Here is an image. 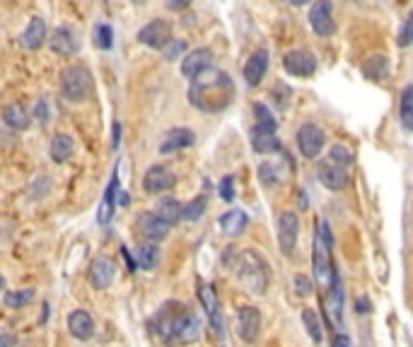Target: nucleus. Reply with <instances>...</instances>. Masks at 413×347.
<instances>
[{
  "mask_svg": "<svg viewBox=\"0 0 413 347\" xmlns=\"http://www.w3.org/2000/svg\"><path fill=\"white\" fill-rule=\"evenodd\" d=\"M87 280L94 289H109L116 280V263L109 256H97L87 268Z\"/></svg>",
  "mask_w": 413,
  "mask_h": 347,
  "instance_id": "14",
  "label": "nucleus"
},
{
  "mask_svg": "<svg viewBox=\"0 0 413 347\" xmlns=\"http://www.w3.org/2000/svg\"><path fill=\"white\" fill-rule=\"evenodd\" d=\"M0 347H17L15 333H0Z\"/></svg>",
  "mask_w": 413,
  "mask_h": 347,
  "instance_id": "46",
  "label": "nucleus"
},
{
  "mask_svg": "<svg viewBox=\"0 0 413 347\" xmlns=\"http://www.w3.org/2000/svg\"><path fill=\"white\" fill-rule=\"evenodd\" d=\"M278 131H271V128H261L254 126L249 133V140H251V150L256 155H275V152H281V137L275 135Z\"/></svg>",
  "mask_w": 413,
  "mask_h": 347,
  "instance_id": "19",
  "label": "nucleus"
},
{
  "mask_svg": "<svg viewBox=\"0 0 413 347\" xmlns=\"http://www.w3.org/2000/svg\"><path fill=\"white\" fill-rule=\"evenodd\" d=\"M155 215L167 222L169 227H174L182 220V203L174 201V198H160L158 208H155Z\"/></svg>",
  "mask_w": 413,
  "mask_h": 347,
  "instance_id": "32",
  "label": "nucleus"
},
{
  "mask_svg": "<svg viewBox=\"0 0 413 347\" xmlns=\"http://www.w3.org/2000/svg\"><path fill=\"white\" fill-rule=\"evenodd\" d=\"M160 263V249L155 241H143L136 251V268L138 270H155Z\"/></svg>",
  "mask_w": 413,
  "mask_h": 347,
  "instance_id": "30",
  "label": "nucleus"
},
{
  "mask_svg": "<svg viewBox=\"0 0 413 347\" xmlns=\"http://www.w3.org/2000/svg\"><path fill=\"white\" fill-rule=\"evenodd\" d=\"M324 311H326V316H329L331 323H336V326H343V284H341L339 268L334 270L329 287H326Z\"/></svg>",
  "mask_w": 413,
  "mask_h": 347,
  "instance_id": "12",
  "label": "nucleus"
},
{
  "mask_svg": "<svg viewBox=\"0 0 413 347\" xmlns=\"http://www.w3.org/2000/svg\"><path fill=\"white\" fill-rule=\"evenodd\" d=\"M256 174H259V179H261L264 186H281V183L286 181V177L281 174V166L273 164V161H264V164H259Z\"/></svg>",
  "mask_w": 413,
  "mask_h": 347,
  "instance_id": "34",
  "label": "nucleus"
},
{
  "mask_svg": "<svg viewBox=\"0 0 413 347\" xmlns=\"http://www.w3.org/2000/svg\"><path fill=\"white\" fill-rule=\"evenodd\" d=\"M230 265L232 270H235L237 280H240L251 294H266L271 282V270L264 256L256 254L254 249H242L235 254V260H232Z\"/></svg>",
  "mask_w": 413,
  "mask_h": 347,
  "instance_id": "3",
  "label": "nucleus"
},
{
  "mask_svg": "<svg viewBox=\"0 0 413 347\" xmlns=\"http://www.w3.org/2000/svg\"><path fill=\"white\" fill-rule=\"evenodd\" d=\"M218 227H220V232L225 236H240L244 234V230L249 227V215H246L244 210H240V208H232L225 215H220Z\"/></svg>",
  "mask_w": 413,
  "mask_h": 347,
  "instance_id": "24",
  "label": "nucleus"
},
{
  "mask_svg": "<svg viewBox=\"0 0 413 347\" xmlns=\"http://www.w3.org/2000/svg\"><path fill=\"white\" fill-rule=\"evenodd\" d=\"M121 256H123V260H126V265H128V270H131V273H136V258H133L131 256V251L126 249V246H121Z\"/></svg>",
  "mask_w": 413,
  "mask_h": 347,
  "instance_id": "49",
  "label": "nucleus"
},
{
  "mask_svg": "<svg viewBox=\"0 0 413 347\" xmlns=\"http://www.w3.org/2000/svg\"><path fill=\"white\" fill-rule=\"evenodd\" d=\"M49 155H51V159H54L56 164H63V161H68L70 157L75 155L73 135H68V133H56V135L51 137Z\"/></svg>",
  "mask_w": 413,
  "mask_h": 347,
  "instance_id": "27",
  "label": "nucleus"
},
{
  "mask_svg": "<svg viewBox=\"0 0 413 347\" xmlns=\"http://www.w3.org/2000/svg\"><path fill=\"white\" fill-rule=\"evenodd\" d=\"M160 51H162L165 60H179L189 51V44H187V39H174L172 36V39H169Z\"/></svg>",
  "mask_w": 413,
  "mask_h": 347,
  "instance_id": "38",
  "label": "nucleus"
},
{
  "mask_svg": "<svg viewBox=\"0 0 413 347\" xmlns=\"http://www.w3.org/2000/svg\"><path fill=\"white\" fill-rule=\"evenodd\" d=\"M302 323H305V331H307V335L312 337V342L319 345L324 333H321V321H319V316H317L315 309H302Z\"/></svg>",
  "mask_w": 413,
  "mask_h": 347,
  "instance_id": "35",
  "label": "nucleus"
},
{
  "mask_svg": "<svg viewBox=\"0 0 413 347\" xmlns=\"http://www.w3.org/2000/svg\"><path fill=\"white\" fill-rule=\"evenodd\" d=\"M310 0H290V5H295V8H300V5H307Z\"/></svg>",
  "mask_w": 413,
  "mask_h": 347,
  "instance_id": "53",
  "label": "nucleus"
},
{
  "mask_svg": "<svg viewBox=\"0 0 413 347\" xmlns=\"http://www.w3.org/2000/svg\"><path fill=\"white\" fill-rule=\"evenodd\" d=\"M251 111H254V126H261V128H271V131H278V121H275V116L271 113V109L266 107V104L256 102L254 107H251Z\"/></svg>",
  "mask_w": 413,
  "mask_h": 347,
  "instance_id": "37",
  "label": "nucleus"
},
{
  "mask_svg": "<svg viewBox=\"0 0 413 347\" xmlns=\"http://www.w3.org/2000/svg\"><path fill=\"white\" fill-rule=\"evenodd\" d=\"M193 0H165V5L169 8V10H174V12H182V10H187L189 5H191Z\"/></svg>",
  "mask_w": 413,
  "mask_h": 347,
  "instance_id": "45",
  "label": "nucleus"
},
{
  "mask_svg": "<svg viewBox=\"0 0 413 347\" xmlns=\"http://www.w3.org/2000/svg\"><path fill=\"white\" fill-rule=\"evenodd\" d=\"M275 234H278V246L286 256H290L297 246V236H300V220H297L295 212L283 210L278 215V225H275Z\"/></svg>",
  "mask_w": 413,
  "mask_h": 347,
  "instance_id": "11",
  "label": "nucleus"
},
{
  "mask_svg": "<svg viewBox=\"0 0 413 347\" xmlns=\"http://www.w3.org/2000/svg\"><path fill=\"white\" fill-rule=\"evenodd\" d=\"M331 347H350V337L346 333H336L334 340H331Z\"/></svg>",
  "mask_w": 413,
  "mask_h": 347,
  "instance_id": "48",
  "label": "nucleus"
},
{
  "mask_svg": "<svg viewBox=\"0 0 413 347\" xmlns=\"http://www.w3.org/2000/svg\"><path fill=\"white\" fill-rule=\"evenodd\" d=\"M46 36H49V32H46V22L41 20V17H32V20L27 22L25 30H22L20 44L25 46L27 51H36L46 44Z\"/></svg>",
  "mask_w": 413,
  "mask_h": 347,
  "instance_id": "23",
  "label": "nucleus"
},
{
  "mask_svg": "<svg viewBox=\"0 0 413 347\" xmlns=\"http://www.w3.org/2000/svg\"><path fill=\"white\" fill-rule=\"evenodd\" d=\"M261 333V313L256 306H240L237 311V335L244 342H256Z\"/></svg>",
  "mask_w": 413,
  "mask_h": 347,
  "instance_id": "17",
  "label": "nucleus"
},
{
  "mask_svg": "<svg viewBox=\"0 0 413 347\" xmlns=\"http://www.w3.org/2000/svg\"><path fill=\"white\" fill-rule=\"evenodd\" d=\"M266 73H268V51L256 49L244 63V73H242L244 75V82L249 87H259V82L266 78Z\"/></svg>",
  "mask_w": 413,
  "mask_h": 347,
  "instance_id": "20",
  "label": "nucleus"
},
{
  "mask_svg": "<svg viewBox=\"0 0 413 347\" xmlns=\"http://www.w3.org/2000/svg\"><path fill=\"white\" fill-rule=\"evenodd\" d=\"M360 73L368 80H372V82H379V80H384L389 75V58L384 54L368 56L363 60V65H360Z\"/></svg>",
  "mask_w": 413,
  "mask_h": 347,
  "instance_id": "29",
  "label": "nucleus"
},
{
  "mask_svg": "<svg viewBox=\"0 0 413 347\" xmlns=\"http://www.w3.org/2000/svg\"><path fill=\"white\" fill-rule=\"evenodd\" d=\"M196 297L201 302V309L206 311L208 321H211V328L218 337H225V328H222V316H220V302H218L215 289L211 287L203 280H196Z\"/></svg>",
  "mask_w": 413,
  "mask_h": 347,
  "instance_id": "6",
  "label": "nucleus"
},
{
  "mask_svg": "<svg viewBox=\"0 0 413 347\" xmlns=\"http://www.w3.org/2000/svg\"><path fill=\"white\" fill-rule=\"evenodd\" d=\"M32 116H34L39 123H49V102H46V97L36 99L34 111H32Z\"/></svg>",
  "mask_w": 413,
  "mask_h": 347,
  "instance_id": "44",
  "label": "nucleus"
},
{
  "mask_svg": "<svg viewBox=\"0 0 413 347\" xmlns=\"http://www.w3.org/2000/svg\"><path fill=\"white\" fill-rule=\"evenodd\" d=\"M49 46H51V51H54L56 56H61V58H70V56L78 54L80 41H78V36H75V32L70 30V27L61 25V27H56V30L51 32Z\"/></svg>",
  "mask_w": 413,
  "mask_h": 347,
  "instance_id": "18",
  "label": "nucleus"
},
{
  "mask_svg": "<svg viewBox=\"0 0 413 347\" xmlns=\"http://www.w3.org/2000/svg\"><path fill=\"white\" fill-rule=\"evenodd\" d=\"M310 27L317 36H331L336 32L334 10L329 0H315L310 8Z\"/></svg>",
  "mask_w": 413,
  "mask_h": 347,
  "instance_id": "13",
  "label": "nucleus"
},
{
  "mask_svg": "<svg viewBox=\"0 0 413 347\" xmlns=\"http://www.w3.org/2000/svg\"><path fill=\"white\" fill-rule=\"evenodd\" d=\"M317 179L324 183L329 191H346L350 183V174L346 171V166H339L334 161H319L317 164Z\"/></svg>",
  "mask_w": 413,
  "mask_h": 347,
  "instance_id": "15",
  "label": "nucleus"
},
{
  "mask_svg": "<svg viewBox=\"0 0 413 347\" xmlns=\"http://www.w3.org/2000/svg\"><path fill=\"white\" fill-rule=\"evenodd\" d=\"M114 201H116V205H128L131 198H128V193L123 191V188H116V198H114Z\"/></svg>",
  "mask_w": 413,
  "mask_h": 347,
  "instance_id": "51",
  "label": "nucleus"
},
{
  "mask_svg": "<svg viewBox=\"0 0 413 347\" xmlns=\"http://www.w3.org/2000/svg\"><path fill=\"white\" fill-rule=\"evenodd\" d=\"M6 287V278H3V275H0V289Z\"/></svg>",
  "mask_w": 413,
  "mask_h": 347,
  "instance_id": "55",
  "label": "nucleus"
},
{
  "mask_svg": "<svg viewBox=\"0 0 413 347\" xmlns=\"http://www.w3.org/2000/svg\"><path fill=\"white\" fill-rule=\"evenodd\" d=\"M94 44H97V49L102 51H109L114 46V30L112 25H97L94 27Z\"/></svg>",
  "mask_w": 413,
  "mask_h": 347,
  "instance_id": "40",
  "label": "nucleus"
},
{
  "mask_svg": "<svg viewBox=\"0 0 413 347\" xmlns=\"http://www.w3.org/2000/svg\"><path fill=\"white\" fill-rule=\"evenodd\" d=\"M355 309H358V313H370V299L368 297H358L355 299Z\"/></svg>",
  "mask_w": 413,
  "mask_h": 347,
  "instance_id": "50",
  "label": "nucleus"
},
{
  "mask_svg": "<svg viewBox=\"0 0 413 347\" xmlns=\"http://www.w3.org/2000/svg\"><path fill=\"white\" fill-rule=\"evenodd\" d=\"M3 123H6L8 128H12V131H27L32 123V113L27 111L22 104L12 102L3 109Z\"/></svg>",
  "mask_w": 413,
  "mask_h": 347,
  "instance_id": "28",
  "label": "nucleus"
},
{
  "mask_svg": "<svg viewBox=\"0 0 413 347\" xmlns=\"http://www.w3.org/2000/svg\"><path fill=\"white\" fill-rule=\"evenodd\" d=\"M334 263H331V246L321 239L319 227H315V239H312V273H315L317 287L326 289L334 275Z\"/></svg>",
  "mask_w": 413,
  "mask_h": 347,
  "instance_id": "5",
  "label": "nucleus"
},
{
  "mask_svg": "<svg viewBox=\"0 0 413 347\" xmlns=\"http://www.w3.org/2000/svg\"><path fill=\"white\" fill-rule=\"evenodd\" d=\"M363 347H374L372 340H370V333H368V331L363 333Z\"/></svg>",
  "mask_w": 413,
  "mask_h": 347,
  "instance_id": "52",
  "label": "nucleus"
},
{
  "mask_svg": "<svg viewBox=\"0 0 413 347\" xmlns=\"http://www.w3.org/2000/svg\"><path fill=\"white\" fill-rule=\"evenodd\" d=\"M118 142H121V123L114 121L112 123V147L114 150H118Z\"/></svg>",
  "mask_w": 413,
  "mask_h": 347,
  "instance_id": "47",
  "label": "nucleus"
},
{
  "mask_svg": "<svg viewBox=\"0 0 413 347\" xmlns=\"http://www.w3.org/2000/svg\"><path fill=\"white\" fill-rule=\"evenodd\" d=\"M68 331L70 335L75 337V340H89V337L94 335V318L89 316L87 311H83V309H78V311H70L68 316Z\"/></svg>",
  "mask_w": 413,
  "mask_h": 347,
  "instance_id": "25",
  "label": "nucleus"
},
{
  "mask_svg": "<svg viewBox=\"0 0 413 347\" xmlns=\"http://www.w3.org/2000/svg\"><path fill=\"white\" fill-rule=\"evenodd\" d=\"M136 230L148 241H155V244H158V241L167 239L172 227H169L165 220H160V217L155 215V210H150V212H140V215L136 217Z\"/></svg>",
  "mask_w": 413,
  "mask_h": 347,
  "instance_id": "16",
  "label": "nucleus"
},
{
  "mask_svg": "<svg viewBox=\"0 0 413 347\" xmlns=\"http://www.w3.org/2000/svg\"><path fill=\"white\" fill-rule=\"evenodd\" d=\"M177 186V177L174 171L165 164H153L143 177V191L150 196H160V193H167Z\"/></svg>",
  "mask_w": 413,
  "mask_h": 347,
  "instance_id": "10",
  "label": "nucleus"
},
{
  "mask_svg": "<svg viewBox=\"0 0 413 347\" xmlns=\"http://www.w3.org/2000/svg\"><path fill=\"white\" fill-rule=\"evenodd\" d=\"M293 284H295V292L300 294V297H310L312 289H315L312 280L307 278V275H302V273H297L295 278H293Z\"/></svg>",
  "mask_w": 413,
  "mask_h": 347,
  "instance_id": "42",
  "label": "nucleus"
},
{
  "mask_svg": "<svg viewBox=\"0 0 413 347\" xmlns=\"http://www.w3.org/2000/svg\"><path fill=\"white\" fill-rule=\"evenodd\" d=\"M329 161H334V164H339V166H350L355 161V157L348 147L336 142V145H331V150H329Z\"/></svg>",
  "mask_w": 413,
  "mask_h": 347,
  "instance_id": "39",
  "label": "nucleus"
},
{
  "mask_svg": "<svg viewBox=\"0 0 413 347\" xmlns=\"http://www.w3.org/2000/svg\"><path fill=\"white\" fill-rule=\"evenodd\" d=\"M297 147H300L302 157L305 159H317L324 150V142H326V135L317 123H302L297 128Z\"/></svg>",
  "mask_w": 413,
  "mask_h": 347,
  "instance_id": "7",
  "label": "nucleus"
},
{
  "mask_svg": "<svg viewBox=\"0 0 413 347\" xmlns=\"http://www.w3.org/2000/svg\"><path fill=\"white\" fill-rule=\"evenodd\" d=\"M92 73H89L87 65L83 63H73L65 65L61 70V94H63L65 102L70 104H83L92 97Z\"/></svg>",
  "mask_w": 413,
  "mask_h": 347,
  "instance_id": "4",
  "label": "nucleus"
},
{
  "mask_svg": "<svg viewBox=\"0 0 413 347\" xmlns=\"http://www.w3.org/2000/svg\"><path fill=\"white\" fill-rule=\"evenodd\" d=\"M283 68L293 78H312L317 73V56L307 49H293L283 56Z\"/></svg>",
  "mask_w": 413,
  "mask_h": 347,
  "instance_id": "8",
  "label": "nucleus"
},
{
  "mask_svg": "<svg viewBox=\"0 0 413 347\" xmlns=\"http://www.w3.org/2000/svg\"><path fill=\"white\" fill-rule=\"evenodd\" d=\"M218 196L222 198L225 203H230L232 198H235V179L227 174V177L220 179V183H218Z\"/></svg>",
  "mask_w": 413,
  "mask_h": 347,
  "instance_id": "41",
  "label": "nucleus"
},
{
  "mask_svg": "<svg viewBox=\"0 0 413 347\" xmlns=\"http://www.w3.org/2000/svg\"><path fill=\"white\" fill-rule=\"evenodd\" d=\"M32 299H34V289L22 287V289L8 292L6 297H3V302H6V306H10V309H22V306H27V304H32Z\"/></svg>",
  "mask_w": 413,
  "mask_h": 347,
  "instance_id": "36",
  "label": "nucleus"
},
{
  "mask_svg": "<svg viewBox=\"0 0 413 347\" xmlns=\"http://www.w3.org/2000/svg\"><path fill=\"white\" fill-rule=\"evenodd\" d=\"M411 41H413V17H406L401 32H399L396 44L401 46V49H406V46H411Z\"/></svg>",
  "mask_w": 413,
  "mask_h": 347,
  "instance_id": "43",
  "label": "nucleus"
},
{
  "mask_svg": "<svg viewBox=\"0 0 413 347\" xmlns=\"http://www.w3.org/2000/svg\"><path fill=\"white\" fill-rule=\"evenodd\" d=\"M118 166L114 169V174H112V179H109V186L104 188V198H102V203H99V215H97V222L99 225H109L112 222V217H114V208H116V188H118Z\"/></svg>",
  "mask_w": 413,
  "mask_h": 347,
  "instance_id": "26",
  "label": "nucleus"
},
{
  "mask_svg": "<svg viewBox=\"0 0 413 347\" xmlns=\"http://www.w3.org/2000/svg\"><path fill=\"white\" fill-rule=\"evenodd\" d=\"M196 142V133L191 128H172L167 131L165 140L160 142V155H172V152H179V150H187Z\"/></svg>",
  "mask_w": 413,
  "mask_h": 347,
  "instance_id": "22",
  "label": "nucleus"
},
{
  "mask_svg": "<svg viewBox=\"0 0 413 347\" xmlns=\"http://www.w3.org/2000/svg\"><path fill=\"white\" fill-rule=\"evenodd\" d=\"M399 121L406 133L413 131V85L401 89V102H399Z\"/></svg>",
  "mask_w": 413,
  "mask_h": 347,
  "instance_id": "31",
  "label": "nucleus"
},
{
  "mask_svg": "<svg viewBox=\"0 0 413 347\" xmlns=\"http://www.w3.org/2000/svg\"><path fill=\"white\" fill-rule=\"evenodd\" d=\"M133 5H145V3H148V0H131Z\"/></svg>",
  "mask_w": 413,
  "mask_h": 347,
  "instance_id": "54",
  "label": "nucleus"
},
{
  "mask_svg": "<svg viewBox=\"0 0 413 347\" xmlns=\"http://www.w3.org/2000/svg\"><path fill=\"white\" fill-rule=\"evenodd\" d=\"M155 331L167 345H191L201 337V318L182 302H167L155 316Z\"/></svg>",
  "mask_w": 413,
  "mask_h": 347,
  "instance_id": "2",
  "label": "nucleus"
},
{
  "mask_svg": "<svg viewBox=\"0 0 413 347\" xmlns=\"http://www.w3.org/2000/svg\"><path fill=\"white\" fill-rule=\"evenodd\" d=\"M169 39H172V25L167 20H162V17H155V20H150L148 25L138 30V41L148 46V49L160 51Z\"/></svg>",
  "mask_w": 413,
  "mask_h": 347,
  "instance_id": "9",
  "label": "nucleus"
},
{
  "mask_svg": "<svg viewBox=\"0 0 413 347\" xmlns=\"http://www.w3.org/2000/svg\"><path fill=\"white\" fill-rule=\"evenodd\" d=\"M211 63H213V51L206 49V46L187 51V54L182 56V75L187 80H191V78H196L203 68H208Z\"/></svg>",
  "mask_w": 413,
  "mask_h": 347,
  "instance_id": "21",
  "label": "nucleus"
},
{
  "mask_svg": "<svg viewBox=\"0 0 413 347\" xmlns=\"http://www.w3.org/2000/svg\"><path fill=\"white\" fill-rule=\"evenodd\" d=\"M208 208V196L206 193H198L193 201H189L187 205H182V220L184 222H196L203 217V212H206Z\"/></svg>",
  "mask_w": 413,
  "mask_h": 347,
  "instance_id": "33",
  "label": "nucleus"
},
{
  "mask_svg": "<svg viewBox=\"0 0 413 347\" xmlns=\"http://www.w3.org/2000/svg\"><path fill=\"white\" fill-rule=\"evenodd\" d=\"M235 99V82L220 68H203L189 85V104L201 113H220Z\"/></svg>",
  "mask_w": 413,
  "mask_h": 347,
  "instance_id": "1",
  "label": "nucleus"
}]
</instances>
